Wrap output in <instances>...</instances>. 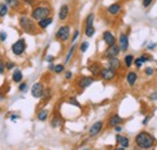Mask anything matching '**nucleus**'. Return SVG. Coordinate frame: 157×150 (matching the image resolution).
I'll return each mask as SVG.
<instances>
[{
  "instance_id": "nucleus-1",
  "label": "nucleus",
  "mask_w": 157,
  "mask_h": 150,
  "mask_svg": "<svg viewBox=\"0 0 157 150\" xmlns=\"http://www.w3.org/2000/svg\"><path fill=\"white\" fill-rule=\"evenodd\" d=\"M154 143H155V138L149 132L143 131L140 132V133H138L137 136H136V144H137L140 149H144V150L151 149L152 145H154Z\"/></svg>"
},
{
  "instance_id": "nucleus-2",
  "label": "nucleus",
  "mask_w": 157,
  "mask_h": 150,
  "mask_svg": "<svg viewBox=\"0 0 157 150\" xmlns=\"http://www.w3.org/2000/svg\"><path fill=\"white\" fill-rule=\"evenodd\" d=\"M50 12H51V11H50V9H48V7H45V6H38V7H35V9L33 10V12H32V17H33V19L41 21V19L48 17Z\"/></svg>"
},
{
  "instance_id": "nucleus-3",
  "label": "nucleus",
  "mask_w": 157,
  "mask_h": 150,
  "mask_svg": "<svg viewBox=\"0 0 157 150\" xmlns=\"http://www.w3.org/2000/svg\"><path fill=\"white\" fill-rule=\"evenodd\" d=\"M20 24L21 27L27 32V33H33L35 30V23L34 21L27 16H22L20 18Z\"/></svg>"
},
{
  "instance_id": "nucleus-4",
  "label": "nucleus",
  "mask_w": 157,
  "mask_h": 150,
  "mask_svg": "<svg viewBox=\"0 0 157 150\" xmlns=\"http://www.w3.org/2000/svg\"><path fill=\"white\" fill-rule=\"evenodd\" d=\"M25 41H24V39H20L18 41H16L13 45H12V52L16 55V56H20L22 55L23 52H24V50H25Z\"/></svg>"
},
{
  "instance_id": "nucleus-5",
  "label": "nucleus",
  "mask_w": 157,
  "mask_h": 150,
  "mask_svg": "<svg viewBox=\"0 0 157 150\" xmlns=\"http://www.w3.org/2000/svg\"><path fill=\"white\" fill-rule=\"evenodd\" d=\"M69 35H70V28L68 26H62L58 29V32L56 33V38L58 40H62V41H65L69 39Z\"/></svg>"
},
{
  "instance_id": "nucleus-6",
  "label": "nucleus",
  "mask_w": 157,
  "mask_h": 150,
  "mask_svg": "<svg viewBox=\"0 0 157 150\" xmlns=\"http://www.w3.org/2000/svg\"><path fill=\"white\" fill-rule=\"evenodd\" d=\"M101 77L104 79V80H113L115 76H116V70H114L113 68H110V67H108V68H103L101 69Z\"/></svg>"
},
{
  "instance_id": "nucleus-7",
  "label": "nucleus",
  "mask_w": 157,
  "mask_h": 150,
  "mask_svg": "<svg viewBox=\"0 0 157 150\" xmlns=\"http://www.w3.org/2000/svg\"><path fill=\"white\" fill-rule=\"evenodd\" d=\"M32 94L34 98H41L44 94V86L41 82H36L32 87Z\"/></svg>"
},
{
  "instance_id": "nucleus-8",
  "label": "nucleus",
  "mask_w": 157,
  "mask_h": 150,
  "mask_svg": "<svg viewBox=\"0 0 157 150\" xmlns=\"http://www.w3.org/2000/svg\"><path fill=\"white\" fill-rule=\"evenodd\" d=\"M103 126H104L103 121H97V122H94V124L91 126V128H90V136H91V137L97 136L99 132L101 131Z\"/></svg>"
},
{
  "instance_id": "nucleus-9",
  "label": "nucleus",
  "mask_w": 157,
  "mask_h": 150,
  "mask_svg": "<svg viewBox=\"0 0 157 150\" xmlns=\"http://www.w3.org/2000/svg\"><path fill=\"white\" fill-rule=\"evenodd\" d=\"M103 40H104V42L108 45V46H113V45H115V41H116V39L114 37V34L113 33H110V32H104L103 33Z\"/></svg>"
},
{
  "instance_id": "nucleus-10",
  "label": "nucleus",
  "mask_w": 157,
  "mask_h": 150,
  "mask_svg": "<svg viewBox=\"0 0 157 150\" xmlns=\"http://www.w3.org/2000/svg\"><path fill=\"white\" fill-rule=\"evenodd\" d=\"M120 51H121L120 46H117V45L115 44V45H113V46H109V49H108V50H106V52H105V56L108 57V58L116 57L118 53H120Z\"/></svg>"
},
{
  "instance_id": "nucleus-11",
  "label": "nucleus",
  "mask_w": 157,
  "mask_h": 150,
  "mask_svg": "<svg viewBox=\"0 0 157 150\" xmlns=\"http://www.w3.org/2000/svg\"><path fill=\"white\" fill-rule=\"evenodd\" d=\"M118 41H120V49H121V51H127V50H128V45H129L127 34L122 33V34L120 35Z\"/></svg>"
},
{
  "instance_id": "nucleus-12",
  "label": "nucleus",
  "mask_w": 157,
  "mask_h": 150,
  "mask_svg": "<svg viewBox=\"0 0 157 150\" xmlns=\"http://www.w3.org/2000/svg\"><path fill=\"white\" fill-rule=\"evenodd\" d=\"M93 81H94V79H93V77L83 76V77H81V79H80V81H78V86H80L81 89H86V87H88L90 85H92V84H93Z\"/></svg>"
},
{
  "instance_id": "nucleus-13",
  "label": "nucleus",
  "mask_w": 157,
  "mask_h": 150,
  "mask_svg": "<svg viewBox=\"0 0 157 150\" xmlns=\"http://www.w3.org/2000/svg\"><path fill=\"white\" fill-rule=\"evenodd\" d=\"M122 121H123L122 117H121L120 115H117V114H115V115H113V116L109 119V126H111V127H116V126H118Z\"/></svg>"
},
{
  "instance_id": "nucleus-14",
  "label": "nucleus",
  "mask_w": 157,
  "mask_h": 150,
  "mask_svg": "<svg viewBox=\"0 0 157 150\" xmlns=\"http://www.w3.org/2000/svg\"><path fill=\"white\" fill-rule=\"evenodd\" d=\"M116 140H117L118 145H121V147L124 148V149L129 147V139H128L127 137H123V136L117 134V136H116Z\"/></svg>"
},
{
  "instance_id": "nucleus-15",
  "label": "nucleus",
  "mask_w": 157,
  "mask_h": 150,
  "mask_svg": "<svg viewBox=\"0 0 157 150\" xmlns=\"http://www.w3.org/2000/svg\"><path fill=\"white\" fill-rule=\"evenodd\" d=\"M121 5L118 4V2H114V4H111L109 7H108V12L110 14V15H117L118 12L121 11Z\"/></svg>"
},
{
  "instance_id": "nucleus-16",
  "label": "nucleus",
  "mask_w": 157,
  "mask_h": 150,
  "mask_svg": "<svg viewBox=\"0 0 157 150\" xmlns=\"http://www.w3.org/2000/svg\"><path fill=\"white\" fill-rule=\"evenodd\" d=\"M109 67L110 68H113L114 70H117L118 68L121 67V62H120V59L116 58V57H111V58H109Z\"/></svg>"
},
{
  "instance_id": "nucleus-17",
  "label": "nucleus",
  "mask_w": 157,
  "mask_h": 150,
  "mask_svg": "<svg viewBox=\"0 0 157 150\" xmlns=\"http://www.w3.org/2000/svg\"><path fill=\"white\" fill-rule=\"evenodd\" d=\"M137 79H138V75L136 72H129L127 74V82L129 86H134L136 82H137Z\"/></svg>"
},
{
  "instance_id": "nucleus-18",
  "label": "nucleus",
  "mask_w": 157,
  "mask_h": 150,
  "mask_svg": "<svg viewBox=\"0 0 157 150\" xmlns=\"http://www.w3.org/2000/svg\"><path fill=\"white\" fill-rule=\"evenodd\" d=\"M68 14H69V6L68 5H63L60 7V11H59L58 17L60 21H64V19L68 17Z\"/></svg>"
},
{
  "instance_id": "nucleus-19",
  "label": "nucleus",
  "mask_w": 157,
  "mask_h": 150,
  "mask_svg": "<svg viewBox=\"0 0 157 150\" xmlns=\"http://www.w3.org/2000/svg\"><path fill=\"white\" fill-rule=\"evenodd\" d=\"M88 69H90V72H91L93 75H98V74L101 73V69H103V68L99 65L98 63H93V64H91V65H90V68H88Z\"/></svg>"
},
{
  "instance_id": "nucleus-20",
  "label": "nucleus",
  "mask_w": 157,
  "mask_h": 150,
  "mask_svg": "<svg viewBox=\"0 0 157 150\" xmlns=\"http://www.w3.org/2000/svg\"><path fill=\"white\" fill-rule=\"evenodd\" d=\"M51 23H52V18H51V17H46V18L39 21V27L42 28V29H45V28H47Z\"/></svg>"
},
{
  "instance_id": "nucleus-21",
  "label": "nucleus",
  "mask_w": 157,
  "mask_h": 150,
  "mask_svg": "<svg viewBox=\"0 0 157 150\" xmlns=\"http://www.w3.org/2000/svg\"><path fill=\"white\" fill-rule=\"evenodd\" d=\"M22 77H23L22 72H21L20 69H16V70L13 72V75H12L13 81H15V82H21V81H22Z\"/></svg>"
},
{
  "instance_id": "nucleus-22",
  "label": "nucleus",
  "mask_w": 157,
  "mask_h": 150,
  "mask_svg": "<svg viewBox=\"0 0 157 150\" xmlns=\"http://www.w3.org/2000/svg\"><path fill=\"white\" fill-rule=\"evenodd\" d=\"M133 63H134V56L133 55H127V56L124 57V64H126L127 68L132 67Z\"/></svg>"
},
{
  "instance_id": "nucleus-23",
  "label": "nucleus",
  "mask_w": 157,
  "mask_h": 150,
  "mask_svg": "<svg viewBox=\"0 0 157 150\" xmlns=\"http://www.w3.org/2000/svg\"><path fill=\"white\" fill-rule=\"evenodd\" d=\"M94 33H96V29H94V27L93 26H90V27H86V29H85V34H86V37L91 38L94 35Z\"/></svg>"
},
{
  "instance_id": "nucleus-24",
  "label": "nucleus",
  "mask_w": 157,
  "mask_h": 150,
  "mask_svg": "<svg viewBox=\"0 0 157 150\" xmlns=\"http://www.w3.org/2000/svg\"><path fill=\"white\" fill-rule=\"evenodd\" d=\"M47 116H48V112L47 110H41V112L38 114V119H39L40 121H45L46 119H47Z\"/></svg>"
},
{
  "instance_id": "nucleus-25",
  "label": "nucleus",
  "mask_w": 157,
  "mask_h": 150,
  "mask_svg": "<svg viewBox=\"0 0 157 150\" xmlns=\"http://www.w3.org/2000/svg\"><path fill=\"white\" fill-rule=\"evenodd\" d=\"M5 2L7 6H11V7H18V5H20L18 0H5Z\"/></svg>"
},
{
  "instance_id": "nucleus-26",
  "label": "nucleus",
  "mask_w": 157,
  "mask_h": 150,
  "mask_svg": "<svg viewBox=\"0 0 157 150\" xmlns=\"http://www.w3.org/2000/svg\"><path fill=\"white\" fill-rule=\"evenodd\" d=\"M93 21H94V15L93 14H90L86 18V27H90V26H93Z\"/></svg>"
},
{
  "instance_id": "nucleus-27",
  "label": "nucleus",
  "mask_w": 157,
  "mask_h": 150,
  "mask_svg": "<svg viewBox=\"0 0 157 150\" xmlns=\"http://www.w3.org/2000/svg\"><path fill=\"white\" fill-rule=\"evenodd\" d=\"M75 49H76V46H75V45H73V46L70 47V50H69V52H68V56H67V58H65V63H68V62L70 61V58H71V56H73V53H74Z\"/></svg>"
},
{
  "instance_id": "nucleus-28",
  "label": "nucleus",
  "mask_w": 157,
  "mask_h": 150,
  "mask_svg": "<svg viewBox=\"0 0 157 150\" xmlns=\"http://www.w3.org/2000/svg\"><path fill=\"white\" fill-rule=\"evenodd\" d=\"M6 14H7V5L6 4H2L0 6V17L6 16Z\"/></svg>"
},
{
  "instance_id": "nucleus-29",
  "label": "nucleus",
  "mask_w": 157,
  "mask_h": 150,
  "mask_svg": "<svg viewBox=\"0 0 157 150\" xmlns=\"http://www.w3.org/2000/svg\"><path fill=\"white\" fill-rule=\"evenodd\" d=\"M60 124H62V120H60L59 117H55V119L52 120V124H51V125H52L53 127H58Z\"/></svg>"
},
{
  "instance_id": "nucleus-30",
  "label": "nucleus",
  "mask_w": 157,
  "mask_h": 150,
  "mask_svg": "<svg viewBox=\"0 0 157 150\" xmlns=\"http://www.w3.org/2000/svg\"><path fill=\"white\" fill-rule=\"evenodd\" d=\"M134 64H136V67H137V68H139V69H140V68L143 67L144 62L140 59V57H138V58H136V59H134Z\"/></svg>"
},
{
  "instance_id": "nucleus-31",
  "label": "nucleus",
  "mask_w": 157,
  "mask_h": 150,
  "mask_svg": "<svg viewBox=\"0 0 157 150\" xmlns=\"http://www.w3.org/2000/svg\"><path fill=\"white\" fill-rule=\"evenodd\" d=\"M63 70H64V65H63V64H57V65L55 67V72H56L57 74L62 73Z\"/></svg>"
},
{
  "instance_id": "nucleus-32",
  "label": "nucleus",
  "mask_w": 157,
  "mask_h": 150,
  "mask_svg": "<svg viewBox=\"0 0 157 150\" xmlns=\"http://www.w3.org/2000/svg\"><path fill=\"white\" fill-rule=\"evenodd\" d=\"M80 47H81V49H80V50H81V52H86V51H87V49H88V42H87V41L82 42Z\"/></svg>"
},
{
  "instance_id": "nucleus-33",
  "label": "nucleus",
  "mask_w": 157,
  "mask_h": 150,
  "mask_svg": "<svg viewBox=\"0 0 157 150\" xmlns=\"http://www.w3.org/2000/svg\"><path fill=\"white\" fill-rule=\"evenodd\" d=\"M145 74L149 75V76L152 75L154 74V68H151V67H146V68H145Z\"/></svg>"
},
{
  "instance_id": "nucleus-34",
  "label": "nucleus",
  "mask_w": 157,
  "mask_h": 150,
  "mask_svg": "<svg viewBox=\"0 0 157 150\" xmlns=\"http://www.w3.org/2000/svg\"><path fill=\"white\" fill-rule=\"evenodd\" d=\"M27 87H28V86H27V84H25V82L21 84V85H20V91H21V92H25V91L28 90Z\"/></svg>"
},
{
  "instance_id": "nucleus-35",
  "label": "nucleus",
  "mask_w": 157,
  "mask_h": 150,
  "mask_svg": "<svg viewBox=\"0 0 157 150\" xmlns=\"http://www.w3.org/2000/svg\"><path fill=\"white\" fill-rule=\"evenodd\" d=\"M152 1H154V0H143V6H144V7H149Z\"/></svg>"
},
{
  "instance_id": "nucleus-36",
  "label": "nucleus",
  "mask_w": 157,
  "mask_h": 150,
  "mask_svg": "<svg viewBox=\"0 0 157 150\" xmlns=\"http://www.w3.org/2000/svg\"><path fill=\"white\" fill-rule=\"evenodd\" d=\"M69 103H70V104H74V105H76V107H80V103H78L75 98H70V99H69Z\"/></svg>"
},
{
  "instance_id": "nucleus-37",
  "label": "nucleus",
  "mask_w": 157,
  "mask_h": 150,
  "mask_svg": "<svg viewBox=\"0 0 157 150\" xmlns=\"http://www.w3.org/2000/svg\"><path fill=\"white\" fill-rule=\"evenodd\" d=\"M6 38H7V34H6L5 32H1V33H0V40H1V41H5Z\"/></svg>"
},
{
  "instance_id": "nucleus-38",
  "label": "nucleus",
  "mask_w": 157,
  "mask_h": 150,
  "mask_svg": "<svg viewBox=\"0 0 157 150\" xmlns=\"http://www.w3.org/2000/svg\"><path fill=\"white\" fill-rule=\"evenodd\" d=\"M140 59H141V61L145 63V62H149L151 58H150L149 56H145V55H143V56H140Z\"/></svg>"
},
{
  "instance_id": "nucleus-39",
  "label": "nucleus",
  "mask_w": 157,
  "mask_h": 150,
  "mask_svg": "<svg viewBox=\"0 0 157 150\" xmlns=\"http://www.w3.org/2000/svg\"><path fill=\"white\" fill-rule=\"evenodd\" d=\"M150 119H151V115H146V117H145V120L143 121V125H147V122L150 121Z\"/></svg>"
},
{
  "instance_id": "nucleus-40",
  "label": "nucleus",
  "mask_w": 157,
  "mask_h": 150,
  "mask_svg": "<svg viewBox=\"0 0 157 150\" xmlns=\"http://www.w3.org/2000/svg\"><path fill=\"white\" fill-rule=\"evenodd\" d=\"M150 99L151 101H157V92H154V93L150 94Z\"/></svg>"
},
{
  "instance_id": "nucleus-41",
  "label": "nucleus",
  "mask_w": 157,
  "mask_h": 150,
  "mask_svg": "<svg viewBox=\"0 0 157 150\" xmlns=\"http://www.w3.org/2000/svg\"><path fill=\"white\" fill-rule=\"evenodd\" d=\"M13 67H15V64H13L12 62H7V63H6V68H7V69H12Z\"/></svg>"
},
{
  "instance_id": "nucleus-42",
  "label": "nucleus",
  "mask_w": 157,
  "mask_h": 150,
  "mask_svg": "<svg viewBox=\"0 0 157 150\" xmlns=\"http://www.w3.org/2000/svg\"><path fill=\"white\" fill-rule=\"evenodd\" d=\"M78 30H75V33H74V35H73V39H71V40H73V42L78 39Z\"/></svg>"
},
{
  "instance_id": "nucleus-43",
  "label": "nucleus",
  "mask_w": 157,
  "mask_h": 150,
  "mask_svg": "<svg viewBox=\"0 0 157 150\" xmlns=\"http://www.w3.org/2000/svg\"><path fill=\"white\" fill-rule=\"evenodd\" d=\"M46 61H47V62H52V61H53V56H51V55L46 56Z\"/></svg>"
},
{
  "instance_id": "nucleus-44",
  "label": "nucleus",
  "mask_w": 157,
  "mask_h": 150,
  "mask_svg": "<svg viewBox=\"0 0 157 150\" xmlns=\"http://www.w3.org/2000/svg\"><path fill=\"white\" fill-rule=\"evenodd\" d=\"M2 73H4V63L0 62V74H2Z\"/></svg>"
},
{
  "instance_id": "nucleus-45",
  "label": "nucleus",
  "mask_w": 157,
  "mask_h": 150,
  "mask_svg": "<svg viewBox=\"0 0 157 150\" xmlns=\"http://www.w3.org/2000/svg\"><path fill=\"white\" fill-rule=\"evenodd\" d=\"M65 77H67V79H70V77H71V72H67V73H65Z\"/></svg>"
},
{
  "instance_id": "nucleus-46",
  "label": "nucleus",
  "mask_w": 157,
  "mask_h": 150,
  "mask_svg": "<svg viewBox=\"0 0 157 150\" xmlns=\"http://www.w3.org/2000/svg\"><path fill=\"white\" fill-rule=\"evenodd\" d=\"M115 131L121 132V131H122V127H121V126H116V127H115Z\"/></svg>"
},
{
  "instance_id": "nucleus-47",
  "label": "nucleus",
  "mask_w": 157,
  "mask_h": 150,
  "mask_svg": "<svg viewBox=\"0 0 157 150\" xmlns=\"http://www.w3.org/2000/svg\"><path fill=\"white\" fill-rule=\"evenodd\" d=\"M55 67H56V65H53V64L51 63V64H50V67H48V69H50V70H55Z\"/></svg>"
},
{
  "instance_id": "nucleus-48",
  "label": "nucleus",
  "mask_w": 157,
  "mask_h": 150,
  "mask_svg": "<svg viewBox=\"0 0 157 150\" xmlns=\"http://www.w3.org/2000/svg\"><path fill=\"white\" fill-rule=\"evenodd\" d=\"M155 46H156V44H151V45H149V49L151 50V49H152V47H155Z\"/></svg>"
},
{
  "instance_id": "nucleus-49",
  "label": "nucleus",
  "mask_w": 157,
  "mask_h": 150,
  "mask_svg": "<svg viewBox=\"0 0 157 150\" xmlns=\"http://www.w3.org/2000/svg\"><path fill=\"white\" fill-rule=\"evenodd\" d=\"M17 117H18L17 115H12V116H11V120H15V119H17Z\"/></svg>"
},
{
  "instance_id": "nucleus-50",
  "label": "nucleus",
  "mask_w": 157,
  "mask_h": 150,
  "mask_svg": "<svg viewBox=\"0 0 157 150\" xmlns=\"http://www.w3.org/2000/svg\"><path fill=\"white\" fill-rule=\"evenodd\" d=\"M115 150H126L124 148H122V147H120V148H116Z\"/></svg>"
},
{
  "instance_id": "nucleus-51",
  "label": "nucleus",
  "mask_w": 157,
  "mask_h": 150,
  "mask_svg": "<svg viewBox=\"0 0 157 150\" xmlns=\"http://www.w3.org/2000/svg\"><path fill=\"white\" fill-rule=\"evenodd\" d=\"M2 99H4V96H2V94H0V101H2Z\"/></svg>"
},
{
  "instance_id": "nucleus-52",
  "label": "nucleus",
  "mask_w": 157,
  "mask_h": 150,
  "mask_svg": "<svg viewBox=\"0 0 157 150\" xmlns=\"http://www.w3.org/2000/svg\"><path fill=\"white\" fill-rule=\"evenodd\" d=\"M85 150H88V149H85Z\"/></svg>"
}]
</instances>
